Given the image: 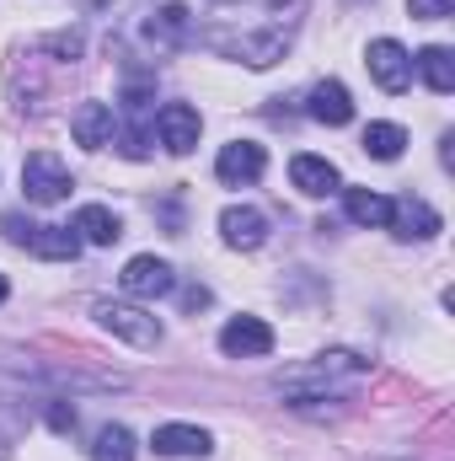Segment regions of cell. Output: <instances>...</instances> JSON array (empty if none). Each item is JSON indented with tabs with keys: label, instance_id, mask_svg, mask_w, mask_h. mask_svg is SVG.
<instances>
[{
	"label": "cell",
	"instance_id": "1",
	"mask_svg": "<svg viewBox=\"0 0 455 461\" xmlns=\"http://www.w3.org/2000/svg\"><path fill=\"white\" fill-rule=\"evenodd\" d=\"M364 375H370V359H364V354L327 348V354H317V359H300V365L279 370V381H273V386H279L290 402H327V397L353 392Z\"/></svg>",
	"mask_w": 455,
	"mask_h": 461
},
{
	"label": "cell",
	"instance_id": "2",
	"mask_svg": "<svg viewBox=\"0 0 455 461\" xmlns=\"http://www.w3.org/2000/svg\"><path fill=\"white\" fill-rule=\"evenodd\" d=\"M0 230H5V241H16L38 258H54V263H70L81 252V236L70 226H32L27 215H0Z\"/></svg>",
	"mask_w": 455,
	"mask_h": 461
},
{
	"label": "cell",
	"instance_id": "3",
	"mask_svg": "<svg viewBox=\"0 0 455 461\" xmlns=\"http://www.w3.org/2000/svg\"><path fill=\"white\" fill-rule=\"evenodd\" d=\"M70 188H76V177H70V167L54 150H32L22 161V194H27V204H59V199H70Z\"/></svg>",
	"mask_w": 455,
	"mask_h": 461
},
{
	"label": "cell",
	"instance_id": "4",
	"mask_svg": "<svg viewBox=\"0 0 455 461\" xmlns=\"http://www.w3.org/2000/svg\"><path fill=\"white\" fill-rule=\"evenodd\" d=\"M92 317H97L113 339H123V344H134V348H156V344H161V322H156L150 312H139V306L97 301V306H92Z\"/></svg>",
	"mask_w": 455,
	"mask_h": 461
},
{
	"label": "cell",
	"instance_id": "5",
	"mask_svg": "<svg viewBox=\"0 0 455 461\" xmlns=\"http://www.w3.org/2000/svg\"><path fill=\"white\" fill-rule=\"evenodd\" d=\"M210 43L215 49H226V54H241L246 65H279L284 59V49H290V38L273 27V32H210Z\"/></svg>",
	"mask_w": 455,
	"mask_h": 461
},
{
	"label": "cell",
	"instance_id": "6",
	"mask_svg": "<svg viewBox=\"0 0 455 461\" xmlns=\"http://www.w3.org/2000/svg\"><path fill=\"white\" fill-rule=\"evenodd\" d=\"M370 76H375L380 92H407V86H413V59H407V49H402L397 38H375V43H370Z\"/></svg>",
	"mask_w": 455,
	"mask_h": 461
},
{
	"label": "cell",
	"instance_id": "7",
	"mask_svg": "<svg viewBox=\"0 0 455 461\" xmlns=\"http://www.w3.org/2000/svg\"><path fill=\"white\" fill-rule=\"evenodd\" d=\"M123 290L139 295V301H161V295L177 290V274H172V263L139 252V258H129V268H123Z\"/></svg>",
	"mask_w": 455,
	"mask_h": 461
},
{
	"label": "cell",
	"instance_id": "8",
	"mask_svg": "<svg viewBox=\"0 0 455 461\" xmlns=\"http://www.w3.org/2000/svg\"><path fill=\"white\" fill-rule=\"evenodd\" d=\"M215 172H220V183H226V188H246V183H257V177L268 172V150H263V145H252V140H236V145L220 150Z\"/></svg>",
	"mask_w": 455,
	"mask_h": 461
},
{
	"label": "cell",
	"instance_id": "9",
	"mask_svg": "<svg viewBox=\"0 0 455 461\" xmlns=\"http://www.w3.org/2000/svg\"><path fill=\"white\" fill-rule=\"evenodd\" d=\"M220 348L230 359H263V354H273V328L263 317H236L220 328Z\"/></svg>",
	"mask_w": 455,
	"mask_h": 461
},
{
	"label": "cell",
	"instance_id": "10",
	"mask_svg": "<svg viewBox=\"0 0 455 461\" xmlns=\"http://www.w3.org/2000/svg\"><path fill=\"white\" fill-rule=\"evenodd\" d=\"M199 113L188 108V103H166L161 113H156V134H161V145L172 150V156H188L193 145H199Z\"/></svg>",
	"mask_w": 455,
	"mask_h": 461
},
{
	"label": "cell",
	"instance_id": "11",
	"mask_svg": "<svg viewBox=\"0 0 455 461\" xmlns=\"http://www.w3.org/2000/svg\"><path fill=\"white\" fill-rule=\"evenodd\" d=\"M386 226L397 230L402 241H429V236L440 230V210H429L424 199H391V215H386Z\"/></svg>",
	"mask_w": 455,
	"mask_h": 461
},
{
	"label": "cell",
	"instance_id": "12",
	"mask_svg": "<svg viewBox=\"0 0 455 461\" xmlns=\"http://www.w3.org/2000/svg\"><path fill=\"white\" fill-rule=\"evenodd\" d=\"M306 113L317 118V123H327V129H343L353 118V97H348L343 81H317L311 97H306Z\"/></svg>",
	"mask_w": 455,
	"mask_h": 461
},
{
	"label": "cell",
	"instance_id": "13",
	"mask_svg": "<svg viewBox=\"0 0 455 461\" xmlns=\"http://www.w3.org/2000/svg\"><path fill=\"white\" fill-rule=\"evenodd\" d=\"M220 230H226L230 247L252 252V247H263V241H268V215H263V210H252V204H230L226 215H220Z\"/></svg>",
	"mask_w": 455,
	"mask_h": 461
},
{
	"label": "cell",
	"instance_id": "14",
	"mask_svg": "<svg viewBox=\"0 0 455 461\" xmlns=\"http://www.w3.org/2000/svg\"><path fill=\"white\" fill-rule=\"evenodd\" d=\"M290 183L300 194H311V199H327V194H338V167L327 156H295L290 161Z\"/></svg>",
	"mask_w": 455,
	"mask_h": 461
},
{
	"label": "cell",
	"instance_id": "15",
	"mask_svg": "<svg viewBox=\"0 0 455 461\" xmlns=\"http://www.w3.org/2000/svg\"><path fill=\"white\" fill-rule=\"evenodd\" d=\"M70 134H76V145L103 150V145L113 140V108H108V103H81L76 118H70Z\"/></svg>",
	"mask_w": 455,
	"mask_h": 461
},
{
	"label": "cell",
	"instance_id": "16",
	"mask_svg": "<svg viewBox=\"0 0 455 461\" xmlns=\"http://www.w3.org/2000/svg\"><path fill=\"white\" fill-rule=\"evenodd\" d=\"M150 446H156V456H210V435L193 424H161Z\"/></svg>",
	"mask_w": 455,
	"mask_h": 461
},
{
	"label": "cell",
	"instance_id": "17",
	"mask_svg": "<svg viewBox=\"0 0 455 461\" xmlns=\"http://www.w3.org/2000/svg\"><path fill=\"white\" fill-rule=\"evenodd\" d=\"M70 230H81L92 247H113L118 236H123V226H118V215L108 210V204H81L76 210V226Z\"/></svg>",
	"mask_w": 455,
	"mask_h": 461
},
{
	"label": "cell",
	"instance_id": "18",
	"mask_svg": "<svg viewBox=\"0 0 455 461\" xmlns=\"http://www.w3.org/2000/svg\"><path fill=\"white\" fill-rule=\"evenodd\" d=\"M413 65L424 70V81H429V92H434V97H451V92H455V54H451V49H440V43H434V49H424Z\"/></svg>",
	"mask_w": 455,
	"mask_h": 461
},
{
	"label": "cell",
	"instance_id": "19",
	"mask_svg": "<svg viewBox=\"0 0 455 461\" xmlns=\"http://www.w3.org/2000/svg\"><path fill=\"white\" fill-rule=\"evenodd\" d=\"M145 38L161 43V49H177L188 38V5H161L150 22H145Z\"/></svg>",
	"mask_w": 455,
	"mask_h": 461
},
{
	"label": "cell",
	"instance_id": "20",
	"mask_svg": "<svg viewBox=\"0 0 455 461\" xmlns=\"http://www.w3.org/2000/svg\"><path fill=\"white\" fill-rule=\"evenodd\" d=\"M343 204H348V221H359V226H386V215H391V199H380L370 188H348Z\"/></svg>",
	"mask_w": 455,
	"mask_h": 461
},
{
	"label": "cell",
	"instance_id": "21",
	"mask_svg": "<svg viewBox=\"0 0 455 461\" xmlns=\"http://www.w3.org/2000/svg\"><path fill=\"white\" fill-rule=\"evenodd\" d=\"M402 145H407V129H397V123H370L364 129V156H375V161H397Z\"/></svg>",
	"mask_w": 455,
	"mask_h": 461
},
{
	"label": "cell",
	"instance_id": "22",
	"mask_svg": "<svg viewBox=\"0 0 455 461\" xmlns=\"http://www.w3.org/2000/svg\"><path fill=\"white\" fill-rule=\"evenodd\" d=\"M92 461H134V435H129L123 424H108V429H97Z\"/></svg>",
	"mask_w": 455,
	"mask_h": 461
},
{
	"label": "cell",
	"instance_id": "23",
	"mask_svg": "<svg viewBox=\"0 0 455 461\" xmlns=\"http://www.w3.org/2000/svg\"><path fill=\"white\" fill-rule=\"evenodd\" d=\"M407 11H413V16H424V22H445L455 5H451V0H407Z\"/></svg>",
	"mask_w": 455,
	"mask_h": 461
},
{
	"label": "cell",
	"instance_id": "24",
	"mask_svg": "<svg viewBox=\"0 0 455 461\" xmlns=\"http://www.w3.org/2000/svg\"><path fill=\"white\" fill-rule=\"evenodd\" d=\"M49 49H54V54H65V59H76V54H81V32H54V38H49Z\"/></svg>",
	"mask_w": 455,
	"mask_h": 461
},
{
	"label": "cell",
	"instance_id": "25",
	"mask_svg": "<svg viewBox=\"0 0 455 461\" xmlns=\"http://www.w3.org/2000/svg\"><path fill=\"white\" fill-rule=\"evenodd\" d=\"M49 424H54V429H76V408L54 402V408H49Z\"/></svg>",
	"mask_w": 455,
	"mask_h": 461
},
{
	"label": "cell",
	"instance_id": "26",
	"mask_svg": "<svg viewBox=\"0 0 455 461\" xmlns=\"http://www.w3.org/2000/svg\"><path fill=\"white\" fill-rule=\"evenodd\" d=\"M183 306H188V312H199V306H210V290H188V295H183Z\"/></svg>",
	"mask_w": 455,
	"mask_h": 461
},
{
	"label": "cell",
	"instance_id": "27",
	"mask_svg": "<svg viewBox=\"0 0 455 461\" xmlns=\"http://www.w3.org/2000/svg\"><path fill=\"white\" fill-rule=\"evenodd\" d=\"M5 295H11V285H5V274H0V301H5Z\"/></svg>",
	"mask_w": 455,
	"mask_h": 461
}]
</instances>
